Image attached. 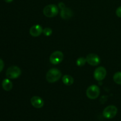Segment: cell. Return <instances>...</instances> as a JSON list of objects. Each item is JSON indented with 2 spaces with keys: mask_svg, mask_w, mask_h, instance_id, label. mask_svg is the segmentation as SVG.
Returning a JSON list of instances; mask_svg holds the SVG:
<instances>
[{
  "mask_svg": "<svg viewBox=\"0 0 121 121\" xmlns=\"http://www.w3.org/2000/svg\"><path fill=\"white\" fill-rule=\"evenodd\" d=\"M61 76V72L56 68L51 69L46 74V80L49 83H54L58 81Z\"/></svg>",
  "mask_w": 121,
  "mask_h": 121,
  "instance_id": "6da1fadb",
  "label": "cell"
},
{
  "mask_svg": "<svg viewBox=\"0 0 121 121\" xmlns=\"http://www.w3.org/2000/svg\"><path fill=\"white\" fill-rule=\"evenodd\" d=\"M59 13L57 6L54 4H49L46 6L43 9V14L46 17L52 18L56 16Z\"/></svg>",
  "mask_w": 121,
  "mask_h": 121,
  "instance_id": "7a4b0ae2",
  "label": "cell"
},
{
  "mask_svg": "<svg viewBox=\"0 0 121 121\" xmlns=\"http://www.w3.org/2000/svg\"><path fill=\"white\" fill-rule=\"evenodd\" d=\"M21 74V70L18 66H12L6 71V76L9 79H15Z\"/></svg>",
  "mask_w": 121,
  "mask_h": 121,
  "instance_id": "3957f363",
  "label": "cell"
},
{
  "mask_svg": "<svg viewBox=\"0 0 121 121\" xmlns=\"http://www.w3.org/2000/svg\"><path fill=\"white\" fill-rule=\"evenodd\" d=\"M118 109L115 106L110 105L104 109L103 111V115L106 119H112L117 114Z\"/></svg>",
  "mask_w": 121,
  "mask_h": 121,
  "instance_id": "277c9868",
  "label": "cell"
},
{
  "mask_svg": "<svg viewBox=\"0 0 121 121\" xmlns=\"http://www.w3.org/2000/svg\"><path fill=\"white\" fill-rule=\"evenodd\" d=\"M100 95L99 87L96 85H91L86 91V95L90 99H95L98 98Z\"/></svg>",
  "mask_w": 121,
  "mask_h": 121,
  "instance_id": "5b68a950",
  "label": "cell"
},
{
  "mask_svg": "<svg viewBox=\"0 0 121 121\" xmlns=\"http://www.w3.org/2000/svg\"><path fill=\"white\" fill-rule=\"evenodd\" d=\"M64 55L62 52L60 51H56L53 52L50 57V61L53 65H56L60 63L63 61Z\"/></svg>",
  "mask_w": 121,
  "mask_h": 121,
  "instance_id": "8992f818",
  "label": "cell"
},
{
  "mask_svg": "<svg viewBox=\"0 0 121 121\" xmlns=\"http://www.w3.org/2000/svg\"><path fill=\"white\" fill-rule=\"evenodd\" d=\"M106 76V70L105 67H100L96 69L93 73V76L95 79L98 81H102L105 78Z\"/></svg>",
  "mask_w": 121,
  "mask_h": 121,
  "instance_id": "52a82bcc",
  "label": "cell"
},
{
  "mask_svg": "<svg viewBox=\"0 0 121 121\" xmlns=\"http://www.w3.org/2000/svg\"><path fill=\"white\" fill-rule=\"evenodd\" d=\"M86 61L90 65L96 66L100 63V58L97 54L94 53H91L88 54L86 57Z\"/></svg>",
  "mask_w": 121,
  "mask_h": 121,
  "instance_id": "ba28073f",
  "label": "cell"
},
{
  "mask_svg": "<svg viewBox=\"0 0 121 121\" xmlns=\"http://www.w3.org/2000/svg\"><path fill=\"white\" fill-rule=\"evenodd\" d=\"M42 27L39 24L34 25V26H32L31 27L30 30V34L31 36L34 37H39L43 33Z\"/></svg>",
  "mask_w": 121,
  "mask_h": 121,
  "instance_id": "9c48e42d",
  "label": "cell"
},
{
  "mask_svg": "<svg viewBox=\"0 0 121 121\" xmlns=\"http://www.w3.org/2000/svg\"><path fill=\"white\" fill-rule=\"evenodd\" d=\"M31 104L32 106L37 109L41 108L44 106V101L42 98L37 96L32 97L31 99Z\"/></svg>",
  "mask_w": 121,
  "mask_h": 121,
  "instance_id": "30bf717a",
  "label": "cell"
},
{
  "mask_svg": "<svg viewBox=\"0 0 121 121\" xmlns=\"http://www.w3.org/2000/svg\"><path fill=\"white\" fill-rule=\"evenodd\" d=\"M73 15V11L72 9H70L69 8L65 7L63 9H61V13H60V16L63 19L65 20H68L72 17Z\"/></svg>",
  "mask_w": 121,
  "mask_h": 121,
  "instance_id": "8fae6325",
  "label": "cell"
},
{
  "mask_svg": "<svg viewBox=\"0 0 121 121\" xmlns=\"http://www.w3.org/2000/svg\"><path fill=\"white\" fill-rule=\"evenodd\" d=\"M2 86L4 90L5 91H10L13 89V83L8 78L2 80Z\"/></svg>",
  "mask_w": 121,
  "mask_h": 121,
  "instance_id": "7c38bea8",
  "label": "cell"
},
{
  "mask_svg": "<svg viewBox=\"0 0 121 121\" xmlns=\"http://www.w3.org/2000/svg\"><path fill=\"white\" fill-rule=\"evenodd\" d=\"M62 81L65 85H67V86H70V85H73L74 83V79L71 76L66 74L62 78Z\"/></svg>",
  "mask_w": 121,
  "mask_h": 121,
  "instance_id": "4fadbf2b",
  "label": "cell"
},
{
  "mask_svg": "<svg viewBox=\"0 0 121 121\" xmlns=\"http://www.w3.org/2000/svg\"><path fill=\"white\" fill-rule=\"evenodd\" d=\"M113 79L116 83L121 85V72H118L115 73Z\"/></svg>",
  "mask_w": 121,
  "mask_h": 121,
  "instance_id": "5bb4252c",
  "label": "cell"
},
{
  "mask_svg": "<svg viewBox=\"0 0 121 121\" xmlns=\"http://www.w3.org/2000/svg\"><path fill=\"white\" fill-rule=\"evenodd\" d=\"M87 62L86 61V58L84 57H79V59H77L76 60V65H78L79 67H82V66H83L85 65V63Z\"/></svg>",
  "mask_w": 121,
  "mask_h": 121,
  "instance_id": "9a60e30c",
  "label": "cell"
},
{
  "mask_svg": "<svg viewBox=\"0 0 121 121\" xmlns=\"http://www.w3.org/2000/svg\"><path fill=\"white\" fill-rule=\"evenodd\" d=\"M43 33L44 34V35L45 36L48 37L52 34V28H49V27H47V28H45L44 29L43 31Z\"/></svg>",
  "mask_w": 121,
  "mask_h": 121,
  "instance_id": "2e32d148",
  "label": "cell"
},
{
  "mask_svg": "<svg viewBox=\"0 0 121 121\" xmlns=\"http://www.w3.org/2000/svg\"><path fill=\"white\" fill-rule=\"evenodd\" d=\"M116 15L118 17L121 18V6L118 7L116 10Z\"/></svg>",
  "mask_w": 121,
  "mask_h": 121,
  "instance_id": "e0dca14e",
  "label": "cell"
},
{
  "mask_svg": "<svg viewBox=\"0 0 121 121\" xmlns=\"http://www.w3.org/2000/svg\"><path fill=\"white\" fill-rule=\"evenodd\" d=\"M4 67V63L2 59H0V72H1Z\"/></svg>",
  "mask_w": 121,
  "mask_h": 121,
  "instance_id": "ac0fdd59",
  "label": "cell"
},
{
  "mask_svg": "<svg viewBox=\"0 0 121 121\" xmlns=\"http://www.w3.org/2000/svg\"><path fill=\"white\" fill-rule=\"evenodd\" d=\"M59 7L60 8V9H63V8H65V7H66V6H65V4H64L63 2H59Z\"/></svg>",
  "mask_w": 121,
  "mask_h": 121,
  "instance_id": "d6986e66",
  "label": "cell"
},
{
  "mask_svg": "<svg viewBox=\"0 0 121 121\" xmlns=\"http://www.w3.org/2000/svg\"><path fill=\"white\" fill-rule=\"evenodd\" d=\"M13 0H4L5 2H7V3H9V2H11Z\"/></svg>",
  "mask_w": 121,
  "mask_h": 121,
  "instance_id": "ffe728a7",
  "label": "cell"
}]
</instances>
